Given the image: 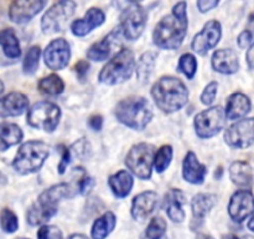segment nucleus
I'll use <instances>...</instances> for the list:
<instances>
[{"mask_svg": "<svg viewBox=\"0 0 254 239\" xmlns=\"http://www.w3.org/2000/svg\"><path fill=\"white\" fill-rule=\"evenodd\" d=\"M89 69H91L89 62L86 61V60H79V61L76 64V66H74V71H76L77 77H78L81 81H84V80L87 79V75H88Z\"/></svg>", "mask_w": 254, "mask_h": 239, "instance_id": "37998d69", "label": "nucleus"}, {"mask_svg": "<svg viewBox=\"0 0 254 239\" xmlns=\"http://www.w3.org/2000/svg\"><path fill=\"white\" fill-rule=\"evenodd\" d=\"M37 86H39L40 91L50 95V96H57V95L62 94L64 90V84L62 79L55 74L49 75V76L40 80Z\"/></svg>", "mask_w": 254, "mask_h": 239, "instance_id": "473e14b6", "label": "nucleus"}, {"mask_svg": "<svg viewBox=\"0 0 254 239\" xmlns=\"http://www.w3.org/2000/svg\"><path fill=\"white\" fill-rule=\"evenodd\" d=\"M151 96L161 111L173 114L188 104L189 90L178 77L164 76L154 84Z\"/></svg>", "mask_w": 254, "mask_h": 239, "instance_id": "f03ea898", "label": "nucleus"}, {"mask_svg": "<svg viewBox=\"0 0 254 239\" xmlns=\"http://www.w3.org/2000/svg\"><path fill=\"white\" fill-rule=\"evenodd\" d=\"M197 239H213L211 236H207V234H200V236L197 237Z\"/></svg>", "mask_w": 254, "mask_h": 239, "instance_id": "864d4df0", "label": "nucleus"}, {"mask_svg": "<svg viewBox=\"0 0 254 239\" xmlns=\"http://www.w3.org/2000/svg\"><path fill=\"white\" fill-rule=\"evenodd\" d=\"M108 184L117 198H126L127 196H129L131 188H133L134 179L130 172L122 169V171L117 172L109 177Z\"/></svg>", "mask_w": 254, "mask_h": 239, "instance_id": "393cba45", "label": "nucleus"}, {"mask_svg": "<svg viewBox=\"0 0 254 239\" xmlns=\"http://www.w3.org/2000/svg\"><path fill=\"white\" fill-rule=\"evenodd\" d=\"M148 12L138 2H130L121 15V29L122 34L127 40L134 41L143 34L145 29Z\"/></svg>", "mask_w": 254, "mask_h": 239, "instance_id": "6e6552de", "label": "nucleus"}, {"mask_svg": "<svg viewBox=\"0 0 254 239\" xmlns=\"http://www.w3.org/2000/svg\"><path fill=\"white\" fill-rule=\"evenodd\" d=\"M56 213L57 208H51V207L44 206V204L36 202L27 211V223L31 224V226H40V224L49 222Z\"/></svg>", "mask_w": 254, "mask_h": 239, "instance_id": "c85d7f7f", "label": "nucleus"}, {"mask_svg": "<svg viewBox=\"0 0 254 239\" xmlns=\"http://www.w3.org/2000/svg\"><path fill=\"white\" fill-rule=\"evenodd\" d=\"M59 151H61V161L59 163V173L64 174V171H66L67 166L71 163V157H72V152L69 148H66V147L61 146L59 147Z\"/></svg>", "mask_w": 254, "mask_h": 239, "instance_id": "79ce46f5", "label": "nucleus"}, {"mask_svg": "<svg viewBox=\"0 0 254 239\" xmlns=\"http://www.w3.org/2000/svg\"><path fill=\"white\" fill-rule=\"evenodd\" d=\"M185 1L175 4L170 15L164 16L156 24L153 34L154 44L164 50H176L181 46L188 34L189 20Z\"/></svg>", "mask_w": 254, "mask_h": 239, "instance_id": "f257e3e1", "label": "nucleus"}, {"mask_svg": "<svg viewBox=\"0 0 254 239\" xmlns=\"http://www.w3.org/2000/svg\"><path fill=\"white\" fill-rule=\"evenodd\" d=\"M0 133H1V151H6L9 147L17 144L24 137L21 128L17 124L7 123V122L1 123Z\"/></svg>", "mask_w": 254, "mask_h": 239, "instance_id": "7c9ffc66", "label": "nucleus"}, {"mask_svg": "<svg viewBox=\"0 0 254 239\" xmlns=\"http://www.w3.org/2000/svg\"><path fill=\"white\" fill-rule=\"evenodd\" d=\"M246 30H247V31L250 32L251 35H252L253 39H254V12H253V14H251L250 17H248L247 29H246Z\"/></svg>", "mask_w": 254, "mask_h": 239, "instance_id": "09e8293b", "label": "nucleus"}, {"mask_svg": "<svg viewBox=\"0 0 254 239\" xmlns=\"http://www.w3.org/2000/svg\"><path fill=\"white\" fill-rule=\"evenodd\" d=\"M94 187V179L91 177H83L81 181L78 182V192L81 194H87L91 192V189Z\"/></svg>", "mask_w": 254, "mask_h": 239, "instance_id": "c03bdc74", "label": "nucleus"}, {"mask_svg": "<svg viewBox=\"0 0 254 239\" xmlns=\"http://www.w3.org/2000/svg\"><path fill=\"white\" fill-rule=\"evenodd\" d=\"M222 239H240V238L236 237L235 234H227V236H223Z\"/></svg>", "mask_w": 254, "mask_h": 239, "instance_id": "603ef678", "label": "nucleus"}, {"mask_svg": "<svg viewBox=\"0 0 254 239\" xmlns=\"http://www.w3.org/2000/svg\"><path fill=\"white\" fill-rule=\"evenodd\" d=\"M252 109V104L247 95L242 92H235L231 95L226 105V117L230 120H237L245 117Z\"/></svg>", "mask_w": 254, "mask_h": 239, "instance_id": "5701e85b", "label": "nucleus"}, {"mask_svg": "<svg viewBox=\"0 0 254 239\" xmlns=\"http://www.w3.org/2000/svg\"><path fill=\"white\" fill-rule=\"evenodd\" d=\"M71 59V46L64 39H55L47 45L44 52L45 64L54 71L64 69Z\"/></svg>", "mask_w": 254, "mask_h": 239, "instance_id": "ddd939ff", "label": "nucleus"}, {"mask_svg": "<svg viewBox=\"0 0 254 239\" xmlns=\"http://www.w3.org/2000/svg\"><path fill=\"white\" fill-rule=\"evenodd\" d=\"M226 143L233 148H247L254 143V117L231 124L225 132Z\"/></svg>", "mask_w": 254, "mask_h": 239, "instance_id": "9b49d317", "label": "nucleus"}, {"mask_svg": "<svg viewBox=\"0 0 254 239\" xmlns=\"http://www.w3.org/2000/svg\"><path fill=\"white\" fill-rule=\"evenodd\" d=\"M67 239H88L86 236L83 234H72L71 237H68Z\"/></svg>", "mask_w": 254, "mask_h": 239, "instance_id": "3c124183", "label": "nucleus"}, {"mask_svg": "<svg viewBox=\"0 0 254 239\" xmlns=\"http://www.w3.org/2000/svg\"><path fill=\"white\" fill-rule=\"evenodd\" d=\"M121 29H116L114 31H112L111 34L107 35L104 39H102L101 41L94 42L91 47L87 51V56L92 61H104V60L108 59L112 54V50L116 46V44L118 42L119 36H121L122 31L119 32ZM123 35V34H122Z\"/></svg>", "mask_w": 254, "mask_h": 239, "instance_id": "6ab92c4d", "label": "nucleus"}, {"mask_svg": "<svg viewBox=\"0 0 254 239\" xmlns=\"http://www.w3.org/2000/svg\"><path fill=\"white\" fill-rule=\"evenodd\" d=\"M166 232V222L160 217H155L150 221L145 232L146 239H163Z\"/></svg>", "mask_w": 254, "mask_h": 239, "instance_id": "e433bc0d", "label": "nucleus"}, {"mask_svg": "<svg viewBox=\"0 0 254 239\" xmlns=\"http://www.w3.org/2000/svg\"><path fill=\"white\" fill-rule=\"evenodd\" d=\"M0 44L4 54L9 59H19L21 55L19 40L11 29H5L0 32Z\"/></svg>", "mask_w": 254, "mask_h": 239, "instance_id": "c756f323", "label": "nucleus"}, {"mask_svg": "<svg viewBox=\"0 0 254 239\" xmlns=\"http://www.w3.org/2000/svg\"><path fill=\"white\" fill-rule=\"evenodd\" d=\"M155 147L143 142L129 149L126 157V164L129 171L140 179H149L151 177V169L155 162Z\"/></svg>", "mask_w": 254, "mask_h": 239, "instance_id": "423d86ee", "label": "nucleus"}, {"mask_svg": "<svg viewBox=\"0 0 254 239\" xmlns=\"http://www.w3.org/2000/svg\"><path fill=\"white\" fill-rule=\"evenodd\" d=\"M216 203V196L210 193H198L191 201L192 208V228L196 229L202 224L205 217L210 213Z\"/></svg>", "mask_w": 254, "mask_h": 239, "instance_id": "412c9836", "label": "nucleus"}, {"mask_svg": "<svg viewBox=\"0 0 254 239\" xmlns=\"http://www.w3.org/2000/svg\"><path fill=\"white\" fill-rule=\"evenodd\" d=\"M69 149H71L72 154H74L77 158L84 159L91 153V144L88 143V141L86 138H81L74 142Z\"/></svg>", "mask_w": 254, "mask_h": 239, "instance_id": "58836bf2", "label": "nucleus"}, {"mask_svg": "<svg viewBox=\"0 0 254 239\" xmlns=\"http://www.w3.org/2000/svg\"><path fill=\"white\" fill-rule=\"evenodd\" d=\"M156 57H158L156 52L148 51L141 55L140 59H139L138 65H136V77L141 84L148 82L149 77H150L151 72L155 67Z\"/></svg>", "mask_w": 254, "mask_h": 239, "instance_id": "2f4dec72", "label": "nucleus"}, {"mask_svg": "<svg viewBox=\"0 0 254 239\" xmlns=\"http://www.w3.org/2000/svg\"><path fill=\"white\" fill-rule=\"evenodd\" d=\"M50 154V146L42 141L25 142L17 151L12 168L20 174L35 173L44 166Z\"/></svg>", "mask_w": 254, "mask_h": 239, "instance_id": "20e7f679", "label": "nucleus"}, {"mask_svg": "<svg viewBox=\"0 0 254 239\" xmlns=\"http://www.w3.org/2000/svg\"><path fill=\"white\" fill-rule=\"evenodd\" d=\"M218 90V84L216 81L210 82L207 86L203 90L202 95H201V102L203 105H211L216 99V95H217Z\"/></svg>", "mask_w": 254, "mask_h": 239, "instance_id": "a19ab883", "label": "nucleus"}, {"mask_svg": "<svg viewBox=\"0 0 254 239\" xmlns=\"http://www.w3.org/2000/svg\"><path fill=\"white\" fill-rule=\"evenodd\" d=\"M225 112L222 107L215 106L200 112L195 119L196 134L200 138H211L216 136L225 124Z\"/></svg>", "mask_w": 254, "mask_h": 239, "instance_id": "9d476101", "label": "nucleus"}, {"mask_svg": "<svg viewBox=\"0 0 254 239\" xmlns=\"http://www.w3.org/2000/svg\"><path fill=\"white\" fill-rule=\"evenodd\" d=\"M247 227H248V229H250V231H252L254 233V214L252 217H250V219H248Z\"/></svg>", "mask_w": 254, "mask_h": 239, "instance_id": "8fccbe9b", "label": "nucleus"}, {"mask_svg": "<svg viewBox=\"0 0 254 239\" xmlns=\"http://www.w3.org/2000/svg\"><path fill=\"white\" fill-rule=\"evenodd\" d=\"M1 116H20L29 107V99L21 92H10L1 99Z\"/></svg>", "mask_w": 254, "mask_h": 239, "instance_id": "b1692460", "label": "nucleus"}, {"mask_svg": "<svg viewBox=\"0 0 254 239\" xmlns=\"http://www.w3.org/2000/svg\"><path fill=\"white\" fill-rule=\"evenodd\" d=\"M88 126L91 127L93 131H99L103 126V117L101 115H94L88 120Z\"/></svg>", "mask_w": 254, "mask_h": 239, "instance_id": "49530a36", "label": "nucleus"}, {"mask_svg": "<svg viewBox=\"0 0 254 239\" xmlns=\"http://www.w3.org/2000/svg\"><path fill=\"white\" fill-rule=\"evenodd\" d=\"M41 49L39 46H31L27 50L25 59L22 61V70L26 75H34L40 64Z\"/></svg>", "mask_w": 254, "mask_h": 239, "instance_id": "72a5a7b5", "label": "nucleus"}, {"mask_svg": "<svg viewBox=\"0 0 254 239\" xmlns=\"http://www.w3.org/2000/svg\"><path fill=\"white\" fill-rule=\"evenodd\" d=\"M230 177L236 186L248 189L253 186L254 176L252 167L243 161H236L230 167Z\"/></svg>", "mask_w": 254, "mask_h": 239, "instance_id": "a878e982", "label": "nucleus"}, {"mask_svg": "<svg viewBox=\"0 0 254 239\" xmlns=\"http://www.w3.org/2000/svg\"><path fill=\"white\" fill-rule=\"evenodd\" d=\"M218 5L217 0H200L197 1V7L201 12H207Z\"/></svg>", "mask_w": 254, "mask_h": 239, "instance_id": "a18cd8bd", "label": "nucleus"}, {"mask_svg": "<svg viewBox=\"0 0 254 239\" xmlns=\"http://www.w3.org/2000/svg\"><path fill=\"white\" fill-rule=\"evenodd\" d=\"M46 1L42 0H16L9 7V17L16 24H25L36 16L45 7Z\"/></svg>", "mask_w": 254, "mask_h": 239, "instance_id": "2eb2a0df", "label": "nucleus"}, {"mask_svg": "<svg viewBox=\"0 0 254 239\" xmlns=\"http://www.w3.org/2000/svg\"><path fill=\"white\" fill-rule=\"evenodd\" d=\"M69 192H71V187L67 183H59L55 184V186L50 187L49 189H46L45 192H42L40 194L37 202L44 206L51 207V208H57V204L60 203V201H62L64 198L69 196Z\"/></svg>", "mask_w": 254, "mask_h": 239, "instance_id": "bb28decb", "label": "nucleus"}, {"mask_svg": "<svg viewBox=\"0 0 254 239\" xmlns=\"http://www.w3.org/2000/svg\"><path fill=\"white\" fill-rule=\"evenodd\" d=\"M212 67L220 74L232 75L240 69V60L233 50L221 49L212 55Z\"/></svg>", "mask_w": 254, "mask_h": 239, "instance_id": "a211bd4d", "label": "nucleus"}, {"mask_svg": "<svg viewBox=\"0 0 254 239\" xmlns=\"http://www.w3.org/2000/svg\"><path fill=\"white\" fill-rule=\"evenodd\" d=\"M221 35H222V27L220 22L217 20H210L206 22L203 29L193 37L191 47L196 54L206 55L218 44Z\"/></svg>", "mask_w": 254, "mask_h": 239, "instance_id": "f8f14e48", "label": "nucleus"}, {"mask_svg": "<svg viewBox=\"0 0 254 239\" xmlns=\"http://www.w3.org/2000/svg\"><path fill=\"white\" fill-rule=\"evenodd\" d=\"M1 228L5 233H15L19 228V221H17V217L15 216L14 212H11L10 209L4 208L1 211Z\"/></svg>", "mask_w": 254, "mask_h": 239, "instance_id": "4c0bfd02", "label": "nucleus"}, {"mask_svg": "<svg viewBox=\"0 0 254 239\" xmlns=\"http://www.w3.org/2000/svg\"><path fill=\"white\" fill-rule=\"evenodd\" d=\"M76 10V2L64 0L52 5L41 19V29L45 34L62 31Z\"/></svg>", "mask_w": 254, "mask_h": 239, "instance_id": "1a4fd4ad", "label": "nucleus"}, {"mask_svg": "<svg viewBox=\"0 0 254 239\" xmlns=\"http://www.w3.org/2000/svg\"><path fill=\"white\" fill-rule=\"evenodd\" d=\"M19 239H27V238H19Z\"/></svg>", "mask_w": 254, "mask_h": 239, "instance_id": "5fc2aeb1", "label": "nucleus"}, {"mask_svg": "<svg viewBox=\"0 0 254 239\" xmlns=\"http://www.w3.org/2000/svg\"><path fill=\"white\" fill-rule=\"evenodd\" d=\"M159 196L153 191H145L138 194L131 203V217L135 221L143 222L151 214L158 204Z\"/></svg>", "mask_w": 254, "mask_h": 239, "instance_id": "f3484780", "label": "nucleus"}, {"mask_svg": "<svg viewBox=\"0 0 254 239\" xmlns=\"http://www.w3.org/2000/svg\"><path fill=\"white\" fill-rule=\"evenodd\" d=\"M228 213L235 222H243L254 214V196L250 189H240L230 199Z\"/></svg>", "mask_w": 254, "mask_h": 239, "instance_id": "4468645a", "label": "nucleus"}, {"mask_svg": "<svg viewBox=\"0 0 254 239\" xmlns=\"http://www.w3.org/2000/svg\"><path fill=\"white\" fill-rule=\"evenodd\" d=\"M145 239H146V238H145Z\"/></svg>", "mask_w": 254, "mask_h": 239, "instance_id": "6e6d98bb", "label": "nucleus"}, {"mask_svg": "<svg viewBox=\"0 0 254 239\" xmlns=\"http://www.w3.org/2000/svg\"><path fill=\"white\" fill-rule=\"evenodd\" d=\"M207 169L197 159L193 152H188L183 162V176L185 181L192 184H202Z\"/></svg>", "mask_w": 254, "mask_h": 239, "instance_id": "aec40b11", "label": "nucleus"}, {"mask_svg": "<svg viewBox=\"0 0 254 239\" xmlns=\"http://www.w3.org/2000/svg\"><path fill=\"white\" fill-rule=\"evenodd\" d=\"M179 71L183 72L188 79H193L196 71H197V60L192 54H183L179 59L178 64Z\"/></svg>", "mask_w": 254, "mask_h": 239, "instance_id": "f704fd0d", "label": "nucleus"}, {"mask_svg": "<svg viewBox=\"0 0 254 239\" xmlns=\"http://www.w3.org/2000/svg\"><path fill=\"white\" fill-rule=\"evenodd\" d=\"M37 239H64L62 232L55 226H42L37 232Z\"/></svg>", "mask_w": 254, "mask_h": 239, "instance_id": "ea45409f", "label": "nucleus"}, {"mask_svg": "<svg viewBox=\"0 0 254 239\" xmlns=\"http://www.w3.org/2000/svg\"><path fill=\"white\" fill-rule=\"evenodd\" d=\"M116 116L119 122L129 128L141 131L153 119V109L145 97L131 96L117 105Z\"/></svg>", "mask_w": 254, "mask_h": 239, "instance_id": "7ed1b4c3", "label": "nucleus"}, {"mask_svg": "<svg viewBox=\"0 0 254 239\" xmlns=\"http://www.w3.org/2000/svg\"><path fill=\"white\" fill-rule=\"evenodd\" d=\"M185 202V194L180 189L173 188L166 193V213H168L169 218L175 222V223H181L185 219V212H184L183 208Z\"/></svg>", "mask_w": 254, "mask_h": 239, "instance_id": "4be33fe9", "label": "nucleus"}, {"mask_svg": "<svg viewBox=\"0 0 254 239\" xmlns=\"http://www.w3.org/2000/svg\"><path fill=\"white\" fill-rule=\"evenodd\" d=\"M135 67V59L131 50L123 49L112 57L99 72L98 80L106 85H118L130 79Z\"/></svg>", "mask_w": 254, "mask_h": 239, "instance_id": "39448f33", "label": "nucleus"}, {"mask_svg": "<svg viewBox=\"0 0 254 239\" xmlns=\"http://www.w3.org/2000/svg\"><path fill=\"white\" fill-rule=\"evenodd\" d=\"M106 20V14L98 7H91L83 19L74 20L71 24L72 34L76 36H86L96 27L101 26Z\"/></svg>", "mask_w": 254, "mask_h": 239, "instance_id": "dca6fc26", "label": "nucleus"}, {"mask_svg": "<svg viewBox=\"0 0 254 239\" xmlns=\"http://www.w3.org/2000/svg\"><path fill=\"white\" fill-rule=\"evenodd\" d=\"M246 59H247V64L250 66L251 70H254V42L252 44V46L248 49L247 55H246Z\"/></svg>", "mask_w": 254, "mask_h": 239, "instance_id": "de8ad7c7", "label": "nucleus"}, {"mask_svg": "<svg viewBox=\"0 0 254 239\" xmlns=\"http://www.w3.org/2000/svg\"><path fill=\"white\" fill-rule=\"evenodd\" d=\"M171 159H173V147L169 146V144H165V146H163L156 152L155 162H154L156 172L158 173L165 172V169L170 166Z\"/></svg>", "mask_w": 254, "mask_h": 239, "instance_id": "c9c22d12", "label": "nucleus"}, {"mask_svg": "<svg viewBox=\"0 0 254 239\" xmlns=\"http://www.w3.org/2000/svg\"><path fill=\"white\" fill-rule=\"evenodd\" d=\"M116 222L117 219L113 212H106L103 216L96 219V222L92 226V239H106L113 232Z\"/></svg>", "mask_w": 254, "mask_h": 239, "instance_id": "cd10ccee", "label": "nucleus"}, {"mask_svg": "<svg viewBox=\"0 0 254 239\" xmlns=\"http://www.w3.org/2000/svg\"><path fill=\"white\" fill-rule=\"evenodd\" d=\"M61 119V109L54 102L41 101L32 105L27 114V123L37 129L54 132Z\"/></svg>", "mask_w": 254, "mask_h": 239, "instance_id": "0eeeda50", "label": "nucleus"}]
</instances>
